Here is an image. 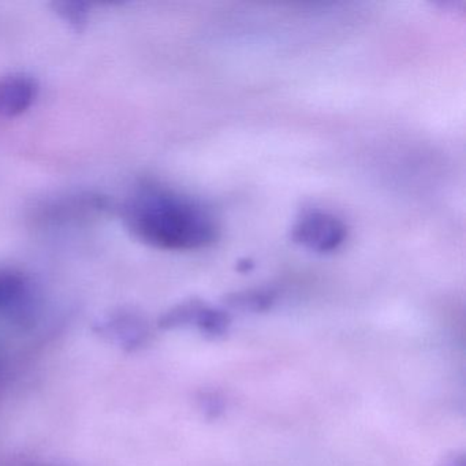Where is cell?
<instances>
[{"label":"cell","mask_w":466,"mask_h":466,"mask_svg":"<svg viewBox=\"0 0 466 466\" xmlns=\"http://www.w3.org/2000/svg\"><path fill=\"white\" fill-rule=\"evenodd\" d=\"M275 299L277 296L271 290L245 291V293L233 294L228 297V304L237 309L263 312L272 307Z\"/></svg>","instance_id":"cell-5"},{"label":"cell","mask_w":466,"mask_h":466,"mask_svg":"<svg viewBox=\"0 0 466 466\" xmlns=\"http://www.w3.org/2000/svg\"><path fill=\"white\" fill-rule=\"evenodd\" d=\"M124 218L138 239L157 249H203L219 237L211 209L195 198L155 185L141 187L130 198Z\"/></svg>","instance_id":"cell-1"},{"label":"cell","mask_w":466,"mask_h":466,"mask_svg":"<svg viewBox=\"0 0 466 466\" xmlns=\"http://www.w3.org/2000/svg\"><path fill=\"white\" fill-rule=\"evenodd\" d=\"M231 319L226 310L201 304L195 324L203 334L211 338L223 337L230 327Z\"/></svg>","instance_id":"cell-4"},{"label":"cell","mask_w":466,"mask_h":466,"mask_svg":"<svg viewBox=\"0 0 466 466\" xmlns=\"http://www.w3.org/2000/svg\"><path fill=\"white\" fill-rule=\"evenodd\" d=\"M441 466H465L463 455H450L443 461Z\"/></svg>","instance_id":"cell-9"},{"label":"cell","mask_w":466,"mask_h":466,"mask_svg":"<svg viewBox=\"0 0 466 466\" xmlns=\"http://www.w3.org/2000/svg\"><path fill=\"white\" fill-rule=\"evenodd\" d=\"M203 409L207 414H208L211 419H217L219 414H222L223 408H225V402H223V398L220 397L218 392H207L204 394L203 400Z\"/></svg>","instance_id":"cell-8"},{"label":"cell","mask_w":466,"mask_h":466,"mask_svg":"<svg viewBox=\"0 0 466 466\" xmlns=\"http://www.w3.org/2000/svg\"><path fill=\"white\" fill-rule=\"evenodd\" d=\"M56 13L64 18L66 23H69L76 31H81L86 24V5L83 4H56Z\"/></svg>","instance_id":"cell-7"},{"label":"cell","mask_w":466,"mask_h":466,"mask_svg":"<svg viewBox=\"0 0 466 466\" xmlns=\"http://www.w3.org/2000/svg\"><path fill=\"white\" fill-rule=\"evenodd\" d=\"M37 95L36 81L26 76H12L0 80V116L13 118L25 113Z\"/></svg>","instance_id":"cell-3"},{"label":"cell","mask_w":466,"mask_h":466,"mask_svg":"<svg viewBox=\"0 0 466 466\" xmlns=\"http://www.w3.org/2000/svg\"><path fill=\"white\" fill-rule=\"evenodd\" d=\"M348 238L345 223L329 212L313 209L301 215L291 228L294 244L315 253L339 249Z\"/></svg>","instance_id":"cell-2"},{"label":"cell","mask_w":466,"mask_h":466,"mask_svg":"<svg viewBox=\"0 0 466 466\" xmlns=\"http://www.w3.org/2000/svg\"><path fill=\"white\" fill-rule=\"evenodd\" d=\"M25 293V280L15 272L0 271V308L15 304Z\"/></svg>","instance_id":"cell-6"}]
</instances>
